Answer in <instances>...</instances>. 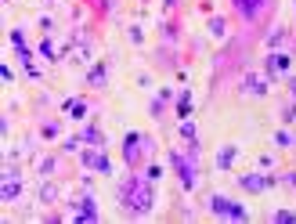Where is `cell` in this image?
Segmentation results:
<instances>
[{"label":"cell","instance_id":"1","mask_svg":"<svg viewBox=\"0 0 296 224\" xmlns=\"http://www.w3.org/2000/svg\"><path fill=\"white\" fill-rule=\"evenodd\" d=\"M119 199H123V210H130V213H148L152 210V181L145 177H126L119 184Z\"/></svg>","mask_w":296,"mask_h":224},{"label":"cell","instance_id":"2","mask_svg":"<svg viewBox=\"0 0 296 224\" xmlns=\"http://www.w3.org/2000/svg\"><path fill=\"white\" fill-rule=\"evenodd\" d=\"M148 148H152V141H148L145 134H138V130H130V134H126V137H123V159H126V163H130V166H138V163H141V156L148 152Z\"/></svg>","mask_w":296,"mask_h":224},{"label":"cell","instance_id":"3","mask_svg":"<svg viewBox=\"0 0 296 224\" xmlns=\"http://www.w3.org/2000/svg\"><path fill=\"white\" fill-rule=\"evenodd\" d=\"M170 159H174V170H177V177H181V188L192 192V188H195V148H192L188 156H184V152H174Z\"/></svg>","mask_w":296,"mask_h":224},{"label":"cell","instance_id":"4","mask_svg":"<svg viewBox=\"0 0 296 224\" xmlns=\"http://www.w3.org/2000/svg\"><path fill=\"white\" fill-rule=\"evenodd\" d=\"M206 206H209V213H217V217H231V220H246V206L231 203L228 195H209V199H206Z\"/></svg>","mask_w":296,"mask_h":224},{"label":"cell","instance_id":"5","mask_svg":"<svg viewBox=\"0 0 296 224\" xmlns=\"http://www.w3.org/2000/svg\"><path fill=\"white\" fill-rule=\"evenodd\" d=\"M238 184H242L246 192H264V188L275 184V177L271 174H238Z\"/></svg>","mask_w":296,"mask_h":224},{"label":"cell","instance_id":"6","mask_svg":"<svg viewBox=\"0 0 296 224\" xmlns=\"http://www.w3.org/2000/svg\"><path fill=\"white\" fill-rule=\"evenodd\" d=\"M83 166L87 170H101V174H109L112 166H109V159L101 156V148H87V152H83Z\"/></svg>","mask_w":296,"mask_h":224},{"label":"cell","instance_id":"7","mask_svg":"<svg viewBox=\"0 0 296 224\" xmlns=\"http://www.w3.org/2000/svg\"><path fill=\"white\" fill-rule=\"evenodd\" d=\"M264 4H267V0H235V8L242 11V18H260V11H264Z\"/></svg>","mask_w":296,"mask_h":224},{"label":"cell","instance_id":"8","mask_svg":"<svg viewBox=\"0 0 296 224\" xmlns=\"http://www.w3.org/2000/svg\"><path fill=\"white\" fill-rule=\"evenodd\" d=\"M76 217H79V220H98V203H94L91 195H83V199L76 203Z\"/></svg>","mask_w":296,"mask_h":224},{"label":"cell","instance_id":"9","mask_svg":"<svg viewBox=\"0 0 296 224\" xmlns=\"http://www.w3.org/2000/svg\"><path fill=\"white\" fill-rule=\"evenodd\" d=\"M289 65H292V58H289V54H271V58H267V65H264V69H267V76H271V80H275V76H278V72H285V69H289Z\"/></svg>","mask_w":296,"mask_h":224},{"label":"cell","instance_id":"10","mask_svg":"<svg viewBox=\"0 0 296 224\" xmlns=\"http://www.w3.org/2000/svg\"><path fill=\"white\" fill-rule=\"evenodd\" d=\"M87 101L83 98H72V101H65V112H69V120H87Z\"/></svg>","mask_w":296,"mask_h":224},{"label":"cell","instance_id":"11","mask_svg":"<svg viewBox=\"0 0 296 224\" xmlns=\"http://www.w3.org/2000/svg\"><path fill=\"white\" fill-rule=\"evenodd\" d=\"M36 195H40V203H44V206H55L62 192H58V184H40V192H36Z\"/></svg>","mask_w":296,"mask_h":224},{"label":"cell","instance_id":"12","mask_svg":"<svg viewBox=\"0 0 296 224\" xmlns=\"http://www.w3.org/2000/svg\"><path fill=\"white\" fill-rule=\"evenodd\" d=\"M235 152H238L235 145H224L221 152H217V166H221V170H231V163H235Z\"/></svg>","mask_w":296,"mask_h":224},{"label":"cell","instance_id":"13","mask_svg":"<svg viewBox=\"0 0 296 224\" xmlns=\"http://www.w3.org/2000/svg\"><path fill=\"white\" fill-rule=\"evenodd\" d=\"M18 192H22V188H18V181H15V177L8 174V181H4V188H0V195H4V203H15V199H18Z\"/></svg>","mask_w":296,"mask_h":224},{"label":"cell","instance_id":"14","mask_svg":"<svg viewBox=\"0 0 296 224\" xmlns=\"http://www.w3.org/2000/svg\"><path fill=\"white\" fill-rule=\"evenodd\" d=\"M79 137H83V141H87L91 148H101V145H105V134H101L98 127H87V130H83Z\"/></svg>","mask_w":296,"mask_h":224},{"label":"cell","instance_id":"15","mask_svg":"<svg viewBox=\"0 0 296 224\" xmlns=\"http://www.w3.org/2000/svg\"><path fill=\"white\" fill-rule=\"evenodd\" d=\"M209 36H213V40H224V36H228V22L224 18H209Z\"/></svg>","mask_w":296,"mask_h":224},{"label":"cell","instance_id":"16","mask_svg":"<svg viewBox=\"0 0 296 224\" xmlns=\"http://www.w3.org/2000/svg\"><path fill=\"white\" fill-rule=\"evenodd\" d=\"M246 91H249V94H267V83H264L260 76H246Z\"/></svg>","mask_w":296,"mask_h":224},{"label":"cell","instance_id":"17","mask_svg":"<svg viewBox=\"0 0 296 224\" xmlns=\"http://www.w3.org/2000/svg\"><path fill=\"white\" fill-rule=\"evenodd\" d=\"M177 116H181V120H188V116H192V94H188V91L177 98Z\"/></svg>","mask_w":296,"mask_h":224},{"label":"cell","instance_id":"18","mask_svg":"<svg viewBox=\"0 0 296 224\" xmlns=\"http://www.w3.org/2000/svg\"><path fill=\"white\" fill-rule=\"evenodd\" d=\"M105 76H109V72H105V65H94L87 80H91V87H101V83H105Z\"/></svg>","mask_w":296,"mask_h":224},{"label":"cell","instance_id":"19","mask_svg":"<svg viewBox=\"0 0 296 224\" xmlns=\"http://www.w3.org/2000/svg\"><path fill=\"white\" fill-rule=\"evenodd\" d=\"M181 137H184L188 145H195V123H192V120H181Z\"/></svg>","mask_w":296,"mask_h":224},{"label":"cell","instance_id":"20","mask_svg":"<svg viewBox=\"0 0 296 224\" xmlns=\"http://www.w3.org/2000/svg\"><path fill=\"white\" fill-rule=\"evenodd\" d=\"M79 141H83V137H65V141L58 145V152H62V156H69V152H76V148H79Z\"/></svg>","mask_w":296,"mask_h":224},{"label":"cell","instance_id":"21","mask_svg":"<svg viewBox=\"0 0 296 224\" xmlns=\"http://www.w3.org/2000/svg\"><path fill=\"white\" fill-rule=\"evenodd\" d=\"M55 166H58V159L47 156V159H40V163H36V174H44V177H47V174H55Z\"/></svg>","mask_w":296,"mask_h":224},{"label":"cell","instance_id":"22","mask_svg":"<svg viewBox=\"0 0 296 224\" xmlns=\"http://www.w3.org/2000/svg\"><path fill=\"white\" fill-rule=\"evenodd\" d=\"M275 141H278L282 148H296V137H292L289 130H278V134H275Z\"/></svg>","mask_w":296,"mask_h":224},{"label":"cell","instance_id":"23","mask_svg":"<svg viewBox=\"0 0 296 224\" xmlns=\"http://www.w3.org/2000/svg\"><path fill=\"white\" fill-rule=\"evenodd\" d=\"M271 220H278V224H296V213H292V210H278V213H271Z\"/></svg>","mask_w":296,"mask_h":224},{"label":"cell","instance_id":"24","mask_svg":"<svg viewBox=\"0 0 296 224\" xmlns=\"http://www.w3.org/2000/svg\"><path fill=\"white\" fill-rule=\"evenodd\" d=\"M159 177H163V166H159V163H152V166L145 170V181H159Z\"/></svg>","mask_w":296,"mask_h":224},{"label":"cell","instance_id":"25","mask_svg":"<svg viewBox=\"0 0 296 224\" xmlns=\"http://www.w3.org/2000/svg\"><path fill=\"white\" fill-rule=\"evenodd\" d=\"M40 54H44V58H55L58 51H55V44H51V40H40Z\"/></svg>","mask_w":296,"mask_h":224},{"label":"cell","instance_id":"26","mask_svg":"<svg viewBox=\"0 0 296 224\" xmlns=\"http://www.w3.org/2000/svg\"><path fill=\"white\" fill-rule=\"evenodd\" d=\"M40 134H44V137H58V123H44V127H40Z\"/></svg>","mask_w":296,"mask_h":224},{"label":"cell","instance_id":"27","mask_svg":"<svg viewBox=\"0 0 296 224\" xmlns=\"http://www.w3.org/2000/svg\"><path fill=\"white\" fill-rule=\"evenodd\" d=\"M282 120H285V123H296V105H289V108L282 112Z\"/></svg>","mask_w":296,"mask_h":224},{"label":"cell","instance_id":"28","mask_svg":"<svg viewBox=\"0 0 296 224\" xmlns=\"http://www.w3.org/2000/svg\"><path fill=\"white\" fill-rule=\"evenodd\" d=\"M282 36H285V33H282V29H275V33L267 36V44H271V47H275V44H282Z\"/></svg>","mask_w":296,"mask_h":224},{"label":"cell","instance_id":"29","mask_svg":"<svg viewBox=\"0 0 296 224\" xmlns=\"http://www.w3.org/2000/svg\"><path fill=\"white\" fill-rule=\"evenodd\" d=\"M285 181H289L292 188H296V170H289V174H285Z\"/></svg>","mask_w":296,"mask_h":224},{"label":"cell","instance_id":"30","mask_svg":"<svg viewBox=\"0 0 296 224\" xmlns=\"http://www.w3.org/2000/svg\"><path fill=\"white\" fill-rule=\"evenodd\" d=\"M289 94H292V98H296V80H289Z\"/></svg>","mask_w":296,"mask_h":224},{"label":"cell","instance_id":"31","mask_svg":"<svg viewBox=\"0 0 296 224\" xmlns=\"http://www.w3.org/2000/svg\"><path fill=\"white\" fill-rule=\"evenodd\" d=\"M47 4H51V0H47Z\"/></svg>","mask_w":296,"mask_h":224},{"label":"cell","instance_id":"32","mask_svg":"<svg viewBox=\"0 0 296 224\" xmlns=\"http://www.w3.org/2000/svg\"><path fill=\"white\" fill-rule=\"evenodd\" d=\"M292 8H296V4H292Z\"/></svg>","mask_w":296,"mask_h":224}]
</instances>
